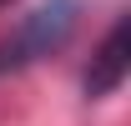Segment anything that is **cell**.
<instances>
[{
	"label": "cell",
	"instance_id": "3",
	"mask_svg": "<svg viewBox=\"0 0 131 126\" xmlns=\"http://www.w3.org/2000/svg\"><path fill=\"white\" fill-rule=\"evenodd\" d=\"M5 5H10V0H0V10H5Z\"/></svg>",
	"mask_w": 131,
	"mask_h": 126
},
{
	"label": "cell",
	"instance_id": "2",
	"mask_svg": "<svg viewBox=\"0 0 131 126\" xmlns=\"http://www.w3.org/2000/svg\"><path fill=\"white\" fill-rule=\"evenodd\" d=\"M126 66H131V20L121 15L106 30V40L96 46V56H91V66H86L81 76V91L91 96V101H101V96H111L121 81H126Z\"/></svg>",
	"mask_w": 131,
	"mask_h": 126
},
{
	"label": "cell",
	"instance_id": "1",
	"mask_svg": "<svg viewBox=\"0 0 131 126\" xmlns=\"http://www.w3.org/2000/svg\"><path fill=\"white\" fill-rule=\"evenodd\" d=\"M76 20H81V0H50L40 10H30L15 30L0 40V71H20V66L61 50L76 35Z\"/></svg>",
	"mask_w": 131,
	"mask_h": 126
}]
</instances>
